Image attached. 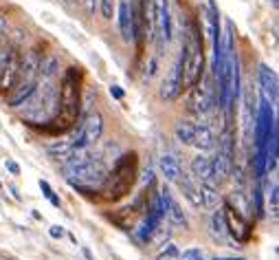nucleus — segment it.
<instances>
[{"label": "nucleus", "mask_w": 279, "mask_h": 260, "mask_svg": "<svg viewBox=\"0 0 279 260\" xmlns=\"http://www.w3.org/2000/svg\"><path fill=\"white\" fill-rule=\"evenodd\" d=\"M139 181V152H121L112 163L104 185L99 188V198L106 203H119L132 192L134 183Z\"/></svg>", "instance_id": "nucleus-1"}, {"label": "nucleus", "mask_w": 279, "mask_h": 260, "mask_svg": "<svg viewBox=\"0 0 279 260\" xmlns=\"http://www.w3.org/2000/svg\"><path fill=\"white\" fill-rule=\"evenodd\" d=\"M16 111H20V119H24L29 126H35V128L42 130L55 117V113L60 111L57 82L55 80H40L35 91Z\"/></svg>", "instance_id": "nucleus-2"}, {"label": "nucleus", "mask_w": 279, "mask_h": 260, "mask_svg": "<svg viewBox=\"0 0 279 260\" xmlns=\"http://www.w3.org/2000/svg\"><path fill=\"white\" fill-rule=\"evenodd\" d=\"M110 168L112 165L106 163L99 157V152H95V157H90L84 163L68 165V168H62V170H64V179L68 181V185H73L77 192H84L86 196H93L104 185Z\"/></svg>", "instance_id": "nucleus-3"}, {"label": "nucleus", "mask_w": 279, "mask_h": 260, "mask_svg": "<svg viewBox=\"0 0 279 260\" xmlns=\"http://www.w3.org/2000/svg\"><path fill=\"white\" fill-rule=\"evenodd\" d=\"M180 66H183V86L191 88L204 75V51H202V33L196 22L185 29V42L180 49Z\"/></svg>", "instance_id": "nucleus-4"}, {"label": "nucleus", "mask_w": 279, "mask_h": 260, "mask_svg": "<svg viewBox=\"0 0 279 260\" xmlns=\"http://www.w3.org/2000/svg\"><path fill=\"white\" fill-rule=\"evenodd\" d=\"M40 62H42V53L38 51H27L24 58H20V68H18V77H16L11 91L7 93V106L9 108H18L31 93L35 91L40 82Z\"/></svg>", "instance_id": "nucleus-5"}, {"label": "nucleus", "mask_w": 279, "mask_h": 260, "mask_svg": "<svg viewBox=\"0 0 279 260\" xmlns=\"http://www.w3.org/2000/svg\"><path fill=\"white\" fill-rule=\"evenodd\" d=\"M57 99H60V111L62 115L79 119L81 113V71L77 66H68L64 71L57 86Z\"/></svg>", "instance_id": "nucleus-6"}, {"label": "nucleus", "mask_w": 279, "mask_h": 260, "mask_svg": "<svg viewBox=\"0 0 279 260\" xmlns=\"http://www.w3.org/2000/svg\"><path fill=\"white\" fill-rule=\"evenodd\" d=\"M216 152L211 157V168H213V183H224L231 177L235 168V132L227 124L224 132L218 137V146H213Z\"/></svg>", "instance_id": "nucleus-7"}, {"label": "nucleus", "mask_w": 279, "mask_h": 260, "mask_svg": "<svg viewBox=\"0 0 279 260\" xmlns=\"http://www.w3.org/2000/svg\"><path fill=\"white\" fill-rule=\"evenodd\" d=\"M218 106V93H216V86H213L211 75L200 77V82L191 86L189 99H187V108H189L194 115L202 117L207 113H211L213 108Z\"/></svg>", "instance_id": "nucleus-8"}, {"label": "nucleus", "mask_w": 279, "mask_h": 260, "mask_svg": "<svg viewBox=\"0 0 279 260\" xmlns=\"http://www.w3.org/2000/svg\"><path fill=\"white\" fill-rule=\"evenodd\" d=\"M220 210H222V218H224V227H227L229 238L235 241V243H242V245L251 243V238H253V223L248 221V218H246L231 201H224Z\"/></svg>", "instance_id": "nucleus-9"}, {"label": "nucleus", "mask_w": 279, "mask_h": 260, "mask_svg": "<svg viewBox=\"0 0 279 260\" xmlns=\"http://www.w3.org/2000/svg\"><path fill=\"white\" fill-rule=\"evenodd\" d=\"M101 132H104V117H101V113L90 111L88 115L81 117L79 128L75 130V135L68 141H71L73 150L90 148V146H97V141L101 139Z\"/></svg>", "instance_id": "nucleus-10"}, {"label": "nucleus", "mask_w": 279, "mask_h": 260, "mask_svg": "<svg viewBox=\"0 0 279 260\" xmlns=\"http://www.w3.org/2000/svg\"><path fill=\"white\" fill-rule=\"evenodd\" d=\"M20 68V53L14 47L0 49V95H7L14 86Z\"/></svg>", "instance_id": "nucleus-11"}, {"label": "nucleus", "mask_w": 279, "mask_h": 260, "mask_svg": "<svg viewBox=\"0 0 279 260\" xmlns=\"http://www.w3.org/2000/svg\"><path fill=\"white\" fill-rule=\"evenodd\" d=\"M183 66H180V60H176L174 64H171L170 73L165 75V80H163L161 84V91H158V97L165 101H174L180 97V93H183Z\"/></svg>", "instance_id": "nucleus-12"}, {"label": "nucleus", "mask_w": 279, "mask_h": 260, "mask_svg": "<svg viewBox=\"0 0 279 260\" xmlns=\"http://www.w3.org/2000/svg\"><path fill=\"white\" fill-rule=\"evenodd\" d=\"M156 5V38L158 51H163L167 42L171 40V16H170V0H154Z\"/></svg>", "instance_id": "nucleus-13"}, {"label": "nucleus", "mask_w": 279, "mask_h": 260, "mask_svg": "<svg viewBox=\"0 0 279 260\" xmlns=\"http://www.w3.org/2000/svg\"><path fill=\"white\" fill-rule=\"evenodd\" d=\"M257 82H260L262 88V97L268 99V104L277 106V97H279V80H277V73L268 66V64L262 62L257 66Z\"/></svg>", "instance_id": "nucleus-14"}, {"label": "nucleus", "mask_w": 279, "mask_h": 260, "mask_svg": "<svg viewBox=\"0 0 279 260\" xmlns=\"http://www.w3.org/2000/svg\"><path fill=\"white\" fill-rule=\"evenodd\" d=\"M119 31H121L123 42H134L132 0H119Z\"/></svg>", "instance_id": "nucleus-15"}, {"label": "nucleus", "mask_w": 279, "mask_h": 260, "mask_svg": "<svg viewBox=\"0 0 279 260\" xmlns=\"http://www.w3.org/2000/svg\"><path fill=\"white\" fill-rule=\"evenodd\" d=\"M191 179L202 183V181H213V168H211V157L207 154H196L189 165Z\"/></svg>", "instance_id": "nucleus-16"}, {"label": "nucleus", "mask_w": 279, "mask_h": 260, "mask_svg": "<svg viewBox=\"0 0 279 260\" xmlns=\"http://www.w3.org/2000/svg\"><path fill=\"white\" fill-rule=\"evenodd\" d=\"M174 183H178L180 192H183V196L191 203V207H200V190H198V181H194L191 177H187L185 172H180V177L176 179Z\"/></svg>", "instance_id": "nucleus-17"}, {"label": "nucleus", "mask_w": 279, "mask_h": 260, "mask_svg": "<svg viewBox=\"0 0 279 260\" xmlns=\"http://www.w3.org/2000/svg\"><path fill=\"white\" fill-rule=\"evenodd\" d=\"M198 190H200V207H204V210H216L220 203L218 183L202 181V183H198Z\"/></svg>", "instance_id": "nucleus-18"}, {"label": "nucleus", "mask_w": 279, "mask_h": 260, "mask_svg": "<svg viewBox=\"0 0 279 260\" xmlns=\"http://www.w3.org/2000/svg\"><path fill=\"white\" fill-rule=\"evenodd\" d=\"M158 170H161L165 181H176V179L180 177V172H183L180 161L176 159V154H170V152H165L161 159H158Z\"/></svg>", "instance_id": "nucleus-19"}, {"label": "nucleus", "mask_w": 279, "mask_h": 260, "mask_svg": "<svg viewBox=\"0 0 279 260\" xmlns=\"http://www.w3.org/2000/svg\"><path fill=\"white\" fill-rule=\"evenodd\" d=\"M209 234H211V238L216 243H229L231 238H229L227 234V227H224V218H222V210H216V212L211 214V218H209Z\"/></svg>", "instance_id": "nucleus-20"}, {"label": "nucleus", "mask_w": 279, "mask_h": 260, "mask_svg": "<svg viewBox=\"0 0 279 260\" xmlns=\"http://www.w3.org/2000/svg\"><path fill=\"white\" fill-rule=\"evenodd\" d=\"M216 146V135L207 124H196V132H194V146L191 148L198 150H211Z\"/></svg>", "instance_id": "nucleus-21"}, {"label": "nucleus", "mask_w": 279, "mask_h": 260, "mask_svg": "<svg viewBox=\"0 0 279 260\" xmlns=\"http://www.w3.org/2000/svg\"><path fill=\"white\" fill-rule=\"evenodd\" d=\"M165 216L170 218V223L174 227L189 229V218H187V214L183 212V207L178 205V201H174V196L170 198V203H167V207H165Z\"/></svg>", "instance_id": "nucleus-22"}, {"label": "nucleus", "mask_w": 279, "mask_h": 260, "mask_svg": "<svg viewBox=\"0 0 279 260\" xmlns=\"http://www.w3.org/2000/svg\"><path fill=\"white\" fill-rule=\"evenodd\" d=\"M46 154L51 157L53 161H60V163H64V161L68 159L73 154V146H71V141H55V144H51L46 148Z\"/></svg>", "instance_id": "nucleus-23"}, {"label": "nucleus", "mask_w": 279, "mask_h": 260, "mask_svg": "<svg viewBox=\"0 0 279 260\" xmlns=\"http://www.w3.org/2000/svg\"><path fill=\"white\" fill-rule=\"evenodd\" d=\"M194 132H196V121H178L174 128L176 139L183 146H194Z\"/></svg>", "instance_id": "nucleus-24"}, {"label": "nucleus", "mask_w": 279, "mask_h": 260, "mask_svg": "<svg viewBox=\"0 0 279 260\" xmlns=\"http://www.w3.org/2000/svg\"><path fill=\"white\" fill-rule=\"evenodd\" d=\"M251 205L257 218L264 216V190H262V179H255V188L251 194Z\"/></svg>", "instance_id": "nucleus-25"}, {"label": "nucleus", "mask_w": 279, "mask_h": 260, "mask_svg": "<svg viewBox=\"0 0 279 260\" xmlns=\"http://www.w3.org/2000/svg\"><path fill=\"white\" fill-rule=\"evenodd\" d=\"M180 258V249L174 245V243H167V245H161L156 254V260H178Z\"/></svg>", "instance_id": "nucleus-26"}, {"label": "nucleus", "mask_w": 279, "mask_h": 260, "mask_svg": "<svg viewBox=\"0 0 279 260\" xmlns=\"http://www.w3.org/2000/svg\"><path fill=\"white\" fill-rule=\"evenodd\" d=\"M38 185H40V190H42V192H44V196L48 198V203H51L53 207H62L60 196H57V194H55V190L51 188V183H48V181H44V179H40V181H38Z\"/></svg>", "instance_id": "nucleus-27"}, {"label": "nucleus", "mask_w": 279, "mask_h": 260, "mask_svg": "<svg viewBox=\"0 0 279 260\" xmlns=\"http://www.w3.org/2000/svg\"><path fill=\"white\" fill-rule=\"evenodd\" d=\"M277 192H279L277 183H273L270 194H268V205H270V214H273V218H277V210H279V196H277Z\"/></svg>", "instance_id": "nucleus-28"}, {"label": "nucleus", "mask_w": 279, "mask_h": 260, "mask_svg": "<svg viewBox=\"0 0 279 260\" xmlns=\"http://www.w3.org/2000/svg\"><path fill=\"white\" fill-rule=\"evenodd\" d=\"M114 0H101L99 2V11H101V16H104V20H112V16H114Z\"/></svg>", "instance_id": "nucleus-29"}, {"label": "nucleus", "mask_w": 279, "mask_h": 260, "mask_svg": "<svg viewBox=\"0 0 279 260\" xmlns=\"http://www.w3.org/2000/svg\"><path fill=\"white\" fill-rule=\"evenodd\" d=\"M178 260H202V251L198 247H191L187 251H180V258Z\"/></svg>", "instance_id": "nucleus-30"}, {"label": "nucleus", "mask_w": 279, "mask_h": 260, "mask_svg": "<svg viewBox=\"0 0 279 260\" xmlns=\"http://www.w3.org/2000/svg\"><path fill=\"white\" fill-rule=\"evenodd\" d=\"M48 234H51V238H55V241H60V238L66 236V229L62 225H51V229H48Z\"/></svg>", "instance_id": "nucleus-31"}, {"label": "nucleus", "mask_w": 279, "mask_h": 260, "mask_svg": "<svg viewBox=\"0 0 279 260\" xmlns=\"http://www.w3.org/2000/svg\"><path fill=\"white\" fill-rule=\"evenodd\" d=\"M154 73H156V60L152 58V60H150V64L145 66V82H150L152 77H154Z\"/></svg>", "instance_id": "nucleus-32"}, {"label": "nucleus", "mask_w": 279, "mask_h": 260, "mask_svg": "<svg viewBox=\"0 0 279 260\" xmlns=\"http://www.w3.org/2000/svg\"><path fill=\"white\" fill-rule=\"evenodd\" d=\"M5 168H7V172H11L14 177H18V174H20V165L16 163L14 159H7V161H5Z\"/></svg>", "instance_id": "nucleus-33"}, {"label": "nucleus", "mask_w": 279, "mask_h": 260, "mask_svg": "<svg viewBox=\"0 0 279 260\" xmlns=\"http://www.w3.org/2000/svg\"><path fill=\"white\" fill-rule=\"evenodd\" d=\"M108 91H110V95H112L114 99H123V95H125V93H123V88L119 86V84H112Z\"/></svg>", "instance_id": "nucleus-34"}, {"label": "nucleus", "mask_w": 279, "mask_h": 260, "mask_svg": "<svg viewBox=\"0 0 279 260\" xmlns=\"http://www.w3.org/2000/svg\"><path fill=\"white\" fill-rule=\"evenodd\" d=\"M141 181L145 183V188H150V185L154 183V172H152V170H145V172H143V177H141Z\"/></svg>", "instance_id": "nucleus-35"}, {"label": "nucleus", "mask_w": 279, "mask_h": 260, "mask_svg": "<svg viewBox=\"0 0 279 260\" xmlns=\"http://www.w3.org/2000/svg\"><path fill=\"white\" fill-rule=\"evenodd\" d=\"M213 260H244V258H229V256H218V258H213Z\"/></svg>", "instance_id": "nucleus-36"}, {"label": "nucleus", "mask_w": 279, "mask_h": 260, "mask_svg": "<svg viewBox=\"0 0 279 260\" xmlns=\"http://www.w3.org/2000/svg\"><path fill=\"white\" fill-rule=\"evenodd\" d=\"M64 2H66V5H77L79 0H64Z\"/></svg>", "instance_id": "nucleus-37"}, {"label": "nucleus", "mask_w": 279, "mask_h": 260, "mask_svg": "<svg viewBox=\"0 0 279 260\" xmlns=\"http://www.w3.org/2000/svg\"><path fill=\"white\" fill-rule=\"evenodd\" d=\"M273 5H275V7H277V0H273Z\"/></svg>", "instance_id": "nucleus-38"}, {"label": "nucleus", "mask_w": 279, "mask_h": 260, "mask_svg": "<svg viewBox=\"0 0 279 260\" xmlns=\"http://www.w3.org/2000/svg\"><path fill=\"white\" fill-rule=\"evenodd\" d=\"M86 2H88V5H90V2H93V0H86Z\"/></svg>", "instance_id": "nucleus-39"}, {"label": "nucleus", "mask_w": 279, "mask_h": 260, "mask_svg": "<svg viewBox=\"0 0 279 260\" xmlns=\"http://www.w3.org/2000/svg\"><path fill=\"white\" fill-rule=\"evenodd\" d=\"M0 188H2V185H0Z\"/></svg>", "instance_id": "nucleus-40"}]
</instances>
